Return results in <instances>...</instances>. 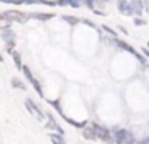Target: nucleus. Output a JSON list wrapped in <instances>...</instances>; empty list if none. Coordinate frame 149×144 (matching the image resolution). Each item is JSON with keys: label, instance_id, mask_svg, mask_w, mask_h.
Returning <instances> with one entry per match:
<instances>
[{"label": "nucleus", "instance_id": "nucleus-1", "mask_svg": "<svg viewBox=\"0 0 149 144\" xmlns=\"http://www.w3.org/2000/svg\"><path fill=\"white\" fill-rule=\"evenodd\" d=\"M114 134H116V144H136L132 131L125 128H114Z\"/></svg>", "mask_w": 149, "mask_h": 144}, {"label": "nucleus", "instance_id": "nucleus-2", "mask_svg": "<svg viewBox=\"0 0 149 144\" xmlns=\"http://www.w3.org/2000/svg\"><path fill=\"white\" fill-rule=\"evenodd\" d=\"M31 16L29 15H24V13L21 11H16V10H13V11H5L3 15H2V19H10L11 22H24L27 21Z\"/></svg>", "mask_w": 149, "mask_h": 144}, {"label": "nucleus", "instance_id": "nucleus-3", "mask_svg": "<svg viewBox=\"0 0 149 144\" xmlns=\"http://www.w3.org/2000/svg\"><path fill=\"white\" fill-rule=\"evenodd\" d=\"M116 47H119V48H122L123 51H128V53H132V54H135L136 58L139 59V63L141 64H144L146 63V58L143 56V54H139L138 51L135 50V48L132 47V45H128V43H125V42H122V40H116Z\"/></svg>", "mask_w": 149, "mask_h": 144}, {"label": "nucleus", "instance_id": "nucleus-4", "mask_svg": "<svg viewBox=\"0 0 149 144\" xmlns=\"http://www.w3.org/2000/svg\"><path fill=\"white\" fill-rule=\"evenodd\" d=\"M95 128V131H96V138L101 141H111V133L107 128H104L103 125H98V123H91Z\"/></svg>", "mask_w": 149, "mask_h": 144}, {"label": "nucleus", "instance_id": "nucleus-5", "mask_svg": "<svg viewBox=\"0 0 149 144\" xmlns=\"http://www.w3.org/2000/svg\"><path fill=\"white\" fill-rule=\"evenodd\" d=\"M117 5H119V10H120V13H122V15H125V16L135 15V13H133V10H132V5H130L127 0H119V2H117Z\"/></svg>", "mask_w": 149, "mask_h": 144}, {"label": "nucleus", "instance_id": "nucleus-6", "mask_svg": "<svg viewBox=\"0 0 149 144\" xmlns=\"http://www.w3.org/2000/svg\"><path fill=\"white\" fill-rule=\"evenodd\" d=\"M47 118H48V127L50 128H53V130H56L58 133H61V134H64V130H63L61 127H59L58 123H56V120H55V117H53L50 112H47Z\"/></svg>", "mask_w": 149, "mask_h": 144}, {"label": "nucleus", "instance_id": "nucleus-7", "mask_svg": "<svg viewBox=\"0 0 149 144\" xmlns=\"http://www.w3.org/2000/svg\"><path fill=\"white\" fill-rule=\"evenodd\" d=\"M84 138L85 139H98L96 138V131H95V128H93V125H88V127H85L84 128Z\"/></svg>", "mask_w": 149, "mask_h": 144}, {"label": "nucleus", "instance_id": "nucleus-8", "mask_svg": "<svg viewBox=\"0 0 149 144\" xmlns=\"http://www.w3.org/2000/svg\"><path fill=\"white\" fill-rule=\"evenodd\" d=\"M31 18H36V19H40V21H48V19H52L53 13H32V15H29Z\"/></svg>", "mask_w": 149, "mask_h": 144}, {"label": "nucleus", "instance_id": "nucleus-9", "mask_svg": "<svg viewBox=\"0 0 149 144\" xmlns=\"http://www.w3.org/2000/svg\"><path fill=\"white\" fill-rule=\"evenodd\" d=\"M130 5H132V10H133L135 15H141V11H143V2L141 0H132Z\"/></svg>", "mask_w": 149, "mask_h": 144}, {"label": "nucleus", "instance_id": "nucleus-10", "mask_svg": "<svg viewBox=\"0 0 149 144\" xmlns=\"http://www.w3.org/2000/svg\"><path fill=\"white\" fill-rule=\"evenodd\" d=\"M61 115H63V118H64L69 125H72V127H75V128H85V125H87V122H75V120H72L71 117H66L63 112H61Z\"/></svg>", "mask_w": 149, "mask_h": 144}, {"label": "nucleus", "instance_id": "nucleus-11", "mask_svg": "<svg viewBox=\"0 0 149 144\" xmlns=\"http://www.w3.org/2000/svg\"><path fill=\"white\" fill-rule=\"evenodd\" d=\"M2 38H3L5 43H7V42H13L15 40V32L10 31V29H3V31H2Z\"/></svg>", "mask_w": 149, "mask_h": 144}, {"label": "nucleus", "instance_id": "nucleus-12", "mask_svg": "<svg viewBox=\"0 0 149 144\" xmlns=\"http://www.w3.org/2000/svg\"><path fill=\"white\" fill-rule=\"evenodd\" d=\"M64 134H61V133H50V139H52V143L53 144H64Z\"/></svg>", "mask_w": 149, "mask_h": 144}, {"label": "nucleus", "instance_id": "nucleus-13", "mask_svg": "<svg viewBox=\"0 0 149 144\" xmlns=\"http://www.w3.org/2000/svg\"><path fill=\"white\" fill-rule=\"evenodd\" d=\"M11 58H13V61H15V66L18 67V69H23V63H21V54L18 53V51H11Z\"/></svg>", "mask_w": 149, "mask_h": 144}, {"label": "nucleus", "instance_id": "nucleus-14", "mask_svg": "<svg viewBox=\"0 0 149 144\" xmlns=\"http://www.w3.org/2000/svg\"><path fill=\"white\" fill-rule=\"evenodd\" d=\"M63 21H66V22H69V24H77V22H80V19L79 18H75V16H68V15H63Z\"/></svg>", "mask_w": 149, "mask_h": 144}, {"label": "nucleus", "instance_id": "nucleus-15", "mask_svg": "<svg viewBox=\"0 0 149 144\" xmlns=\"http://www.w3.org/2000/svg\"><path fill=\"white\" fill-rule=\"evenodd\" d=\"M11 85H13L15 88H19V90H26V85H24V83L21 82L19 79H13V80H11Z\"/></svg>", "mask_w": 149, "mask_h": 144}, {"label": "nucleus", "instance_id": "nucleus-16", "mask_svg": "<svg viewBox=\"0 0 149 144\" xmlns=\"http://www.w3.org/2000/svg\"><path fill=\"white\" fill-rule=\"evenodd\" d=\"M31 83H32V85H34V90H36L37 93H39V96H40V98H43V91H42V86H40V83L37 82L36 79H34V80H32V82H31Z\"/></svg>", "mask_w": 149, "mask_h": 144}, {"label": "nucleus", "instance_id": "nucleus-17", "mask_svg": "<svg viewBox=\"0 0 149 144\" xmlns=\"http://www.w3.org/2000/svg\"><path fill=\"white\" fill-rule=\"evenodd\" d=\"M23 72L26 74V79L29 80V82H32L34 80V75H32V72H31V69L27 66H23Z\"/></svg>", "mask_w": 149, "mask_h": 144}, {"label": "nucleus", "instance_id": "nucleus-18", "mask_svg": "<svg viewBox=\"0 0 149 144\" xmlns=\"http://www.w3.org/2000/svg\"><path fill=\"white\" fill-rule=\"evenodd\" d=\"M84 2H85V5H87L90 10H95V0H84Z\"/></svg>", "mask_w": 149, "mask_h": 144}, {"label": "nucleus", "instance_id": "nucleus-19", "mask_svg": "<svg viewBox=\"0 0 149 144\" xmlns=\"http://www.w3.org/2000/svg\"><path fill=\"white\" fill-rule=\"evenodd\" d=\"M69 5L74 6V8H79L80 6V0H69Z\"/></svg>", "mask_w": 149, "mask_h": 144}, {"label": "nucleus", "instance_id": "nucleus-20", "mask_svg": "<svg viewBox=\"0 0 149 144\" xmlns=\"http://www.w3.org/2000/svg\"><path fill=\"white\" fill-rule=\"evenodd\" d=\"M103 31H106L107 34H111V35H112V37H116V35H117V32H116V31H112V29L106 27V26H103Z\"/></svg>", "mask_w": 149, "mask_h": 144}, {"label": "nucleus", "instance_id": "nucleus-21", "mask_svg": "<svg viewBox=\"0 0 149 144\" xmlns=\"http://www.w3.org/2000/svg\"><path fill=\"white\" fill-rule=\"evenodd\" d=\"M0 2H3V3H15V5H19V3H23V0H0Z\"/></svg>", "mask_w": 149, "mask_h": 144}, {"label": "nucleus", "instance_id": "nucleus-22", "mask_svg": "<svg viewBox=\"0 0 149 144\" xmlns=\"http://www.w3.org/2000/svg\"><path fill=\"white\" fill-rule=\"evenodd\" d=\"M143 24H146L144 19H141V18H135V26H143Z\"/></svg>", "mask_w": 149, "mask_h": 144}, {"label": "nucleus", "instance_id": "nucleus-23", "mask_svg": "<svg viewBox=\"0 0 149 144\" xmlns=\"http://www.w3.org/2000/svg\"><path fill=\"white\" fill-rule=\"evenodd\" d=\"M138 144H149V136H146V138H141V139L138 141Z\"/></svg>", "mask_w": 149, "mask_h": 144}, {"label": "nucleus", "instance_id": "nucleus-24", "mask_svg": "<svg viewBox=\"0 0 149 144\" xmlns=\"http://www.w3.org/2000/svg\"><path fill=\"white\" fill-rule=\"evenodd\" d=\"M143 53H144L146 58H149V48H143Z\"/></svg>", "mask_w": 149, "mask_h": 144}, {"label": "nucleus", "instance_id": "nucleus-25", "mask_svg": "<svg viewBox=\"0 0 149 144\" xmlns=\"http://www.w3.org/2000/svg\"><path fill=\"white\" fill-rule=\"evenodd\" d=\"M148 47H149V42H148Z\"/></svg>", "mask_w": 149, "mask_h": 144}]
</instances>
